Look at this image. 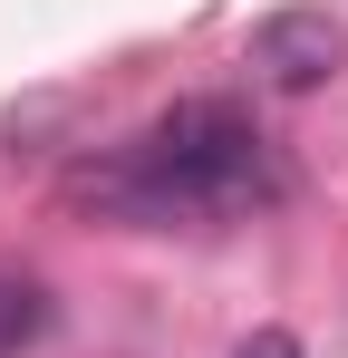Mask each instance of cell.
<instances>
[{
	"label": "cell",
	"instance_id": "cell-1",
	"mask_svg": "<svg viewBox=\"0 0 348 358\" xmlns=\"http://www.w3.org/2000/svg\"><path fill=\"white\" fill-rule=\"evenodd\" d=\"M271 194L261 136L232 97H184L145 126L136 145L87 155L68 175V203L107 213V223H184V213H242Z\"/></svg>",
	"mask_w": 348,
	"mask_h": 358
},
{
	"label": "cell",
	"instance_id": "cell-2",
	"mask_svg": "<svg viewBox=\"0 0 348 358\" xmlns=\"http://www.w3.org/2000/svg\"><path fill=\"white\" fill-rule=\"evenodd\" d=\"M252 68H261V87H281V97H310V87H329L348 68V29L329 10H271L261 29H252Z\"/></svg>",
	"mask_w": 348,
	"mask_h": 358
},
{
	"label": "cell",
	"instance_id": "cell-3",
	"mask_svg": "<svg viewBox=\"0 0 348 358\" xmlns=\"http://www.w3.org/2000/svg\"><path fill=\"white\" fill-rule=\"evenodd\" d=\"M39 329H49V291L20 281V271H0V358H20Z\"/></svg>",
	"mask_w": 348,
	"mask_h": 358
},
{
	"label": "cell",
	"instance_id": "cell-4",
	"mask_svg": "<svg viewBox=\"0 0 348 358\" xmlns=\"http://www.w3.org/2000/svg\"><path fill=\"white\" fill-rule=\"evenodd\" d=\"M232 358H300V339H290V329H252Z\"/></svg>",
	"mask_w": 348,
	"mask_h": 358
}]
</instances>
